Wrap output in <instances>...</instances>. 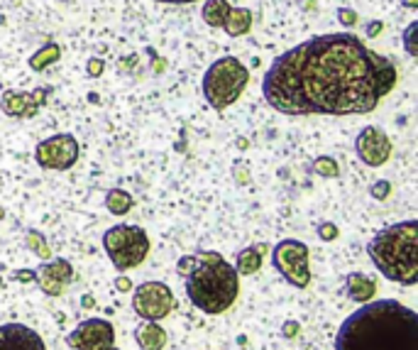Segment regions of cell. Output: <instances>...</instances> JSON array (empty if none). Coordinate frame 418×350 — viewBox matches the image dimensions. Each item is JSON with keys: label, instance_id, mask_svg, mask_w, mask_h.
I'll use <instances>...</instances> for the list:
<instances>
[{"label": "cell", "instance_id": "484cf974", "mask_svg": "<svg viewBox=\"0 0 418 350\" xmlns=\"http://www.w3.org/2000/svg\"><path fill=\"white\" fill-rule=\"evenodd\" d=\"M10 279H15V282H35L37 272L35 269H17V272L10 274Z\"/></svg>", "mask_w": 418, "mask_h": 350}, {"label": "cell", "instance_id": "30bf717a", "mask_svg": "<svg viewBox=\"0 0 418 350\" xmlns=\"http://www.w3.org/2000/svg\"><path fill=\"white\" fill-rule=\"evenodd\" d=\"M67 343L73 350H105L115 343V328L105 319H86L69 333Z\"/></svg>", "mask_w": 418, "mask_h": 350}, {"label": "cell", "instance_id": "3957f363", "mask_svg": "<svg viewBox=\"0 0 418 350\" xmlns=\"http://www.w3.org/2000/svg\"><path fill=\"white\" fill-rule=\"evenodd\" d=\"M176 269L186 279V294L198 311L218 316L235 304L240 294V274L230 262L223 260V255L213 250L184 255L176 262Z\"/></svg>", "mask_w": 418, "mask_h": 350}, {"label": "cell", "instance_id": "9c48e42d", "mask_svg": "<svg viewBox=\"0 0 418 350\" xmlns=\"http://www.w3.org/2000/svg\"><path fill=\"white\" fill-rule=\"evenodd\" d=\"M35 160L44 169H57L64 172L69 167L76 165L78 160V142L73 135H52V138L42 140L35 147Z\"/></svg>", "mask_w": 418, "mask_h": 350}, {"label": "cell", "instance_id": "1f68e13d", "mask_svg": "<svg viewBox=\"0 0 418 350\" xmlns=\"http://www.w3.org/2000/svg\"><path fill=\"white\" fill-rule=\"evenodd\" d=\"M379 30H382V22H372V25L367 27V35H377Z\"/></svg>", "mask_w": 418, "mask_h": 350}, {"label": "cell", "instance_id": "5bb4252c", "mask_svg": "<svg viewBox=\"0 0 418 350\" xmlns=\"http://www.w3.org/2000/svg\"><path fill=\"white\" fill-rule=\"evenodd\" d=\"M42 98H35V93H6L3 101H0V108L3 113L12 115V118H32V115L40 110Z\"/></svg>", "mask_w": 418, "mask_h": 350}, {"label": "cell", "instance_id": "7a4b0ae2", "mask_svg": "<svg viewBox=\"0 0 418 350\" xmlns=\"http://www.w3.org/2000/svg\"><path fill=\"white\" fill-rule=\"evenodd\" d=\"M336 350H418V316L397 299L367 301L345 319Z\"/></svg>", "mask_w": 418, "mask_h": 350}, {"label": "cell", "instance_id": "277c9868", "mask_svg": "<svg viewBox=\"0 0 418 350\" xmlns=\"http://www.w3.org/2000/svg\"><path fill=\"white\" fill-rule=\"evenodd\" d=\"M372 262L387 279L399 284L418 282V223L403 221L379 231L367 245Z\"/></svg>", "mask_w": 418, "mask_h": 350}, {"label": "cell", "instance_id": "7402d4cb", "mask_svg": "<svg viewBox=\"0 0 418 350\" xmlns=\"http://www.w3.org/2000/svg\"><path fill=\"white\" fill-rule=\"evenodd\" d=\"M313 172L325 176V179H336V176L340 174V167H338V162L333 160V157H318V160L313 162Z\"/></svg>", "mask_w": 418, "mask_h": 350}, {"label": "cell", "instance_id": "52a82bcc", "mask_svg": "<svg viewBox=\"0 0 418 350\" xmlns=\"http://www.w3.org/2000/svg\"><path fill=\"white\" fill-rule=\"evenodd\" d=\"M274 267L281 272V277L291 287L306 289L311 284V269H308V245L294 238H286L272 250Z\"/></svg>", "mask_w": 418, "mask_h": 350}, {"label": "cell", "instance_id": "ba28073f", "mask_svg": "<svg viewBox=\"0 0 418 350\" xmlns=\"http://www.w3.org/2000/svg\"><path fill=\"white\" fill-rule=\"evenodd\" d=\"M176 306V299L164 282H145L132 294V309L142 321H162Z\"/></svg>", "mask_w": 418, "mask_h": 350}, {"label": "cell", "instance_id": "8fae6325", "mask_svg": "<svg viewBox=\"0 0 418 350\" xmlns=\"http://www.w3.org/2000/svg\"><path fill=\"white\" fill-rule=\"evenodd\" d=\"M355 149L357 157L365 162L367 167H382L384 162L392 155V142H389L387 133L374 125H367V128L360 130L355 140Z\"/></svg>", "mask_w": 418, "mask_h": 350}, {"label": "cell", "instance_id": "4dcf8cb0", "mask_svg": "<svg viewBox=\"0 0 418 350\" xmlns=\"http://www.w3.org/2000/svg\"><path fill=\"white\" fill-rule=\"evenodd\" d=\"M88 72H91L93 76H98V74L103 72V64H101V59H93V62L88 64Z\"/></svg>", "mask_w": 418, "mask_h": 350}, {"label": "cell", "instance_id": "6da1fadb", "mask_svg": "<svg viewBox=\"0 0 418 350\" xmlns=\"http://www.w3.org/2000/svg\"><path fill=\"white\" fill-rule=\"evenodd\" d=\"M397 83V67L355 35H323L284 52L264 74V98L284 115L369 113Z\"/></svg>", "mask_w": 418, "mask_h": 350}, {"label": "cell", "instance_id": "4fadbf2b", "mask_svg": "<svg viewBox=\"0 0 418 350\" xmlns=\"http://www.w3.org/2000/svg\"><path fill=\"white\" fill-rule=\"evenodd\" d=\"M0 350H46L40 333L27 328L25 324L0 326Z\"/></svg>", "mask_w": 418, "mask_h": 350}, {"label": "cell", "instance_id": "d590c367", "mask_svg": "<svg viewBox=\"0 0 418 350\" xmlns=\"http://www.w3.org/2000/svg\"><path fill=\"white\" fill-rule=\"evenodd\" d=\"M105 350H118V348H115V345H110V348H105Z\"/></svg>", "mask_w": 418, "mask_h": 350}, {"label": "cell", "instance_id": "44dd1931", "mask_svg": "<svg viewBox=\"0 0 418 350\" xmlns=\"http://www.w3.org/2000/svg\"><path fill=\"white\" fill-rule=\"evenodd\" d=\"M25 242H27V250H30V253H35L40 260H52V250H49L46 240L37 231H27L25 233Z\"/></svg>", "mask_w": 418, "mask_h": 350}, {"label": "cell", "instance_id": "e0dca14e", "mask_svg": "<svg viewBox=\"0 0 418 350\" xmlns=\"http://www.w3.org/2000/svg\"><path fill=\"white\" fill-rule=\"evenodd\" d=\"M267 253V245H252L240 250L238 258H235V272L243 274V277H250V274H257L262 269V258Z\"/></svg>", "mask_w": 418, "mask_h": 350}, {"label": "cell", "instance_id": "2e32d148", "mask_svg": "<svg viewBox=\"0 0 418 350\" xmlns=\"http://www.w3.org/2000/svg\"><path fill=\"white\" fill-rule=\"evenodd\" d=\"M134 340L142 350H164L166 345V331L157 321H142L134 328Z\"/></svg>", "mask_w": 418, "mask_h": 350}, {"label": "cell", "instance_id": "d6986e66", "mask_svg": "<svg viewBox=\"0 0 418 350\" xmlns=\"http://www.w3.org/2000/svg\"><path fill=\"white\" fill-rule=\"evenodd\" d=\"M227 12H230V3L227 0H206L203 3V20L211 27H223Z\"/></svg>", "mask_w": 418, "mask_h": 350}, {"label": "cell", "instance_id": "836d02e7", "mask_svg": "<svg viewBox=\"0 0 418 350\" xmlns=\"http://www.w3.org/2000/svg\"><path fill=\"white\" fill-rule=\"evenodd\" d=\"M81 304H83V306H93V299H91V297H83Z\"/></svg>", "mask_w": 418, "mask_h": 350}, {"label": "cell", "instance_id": "e575fe53", "mask_svg": "<svg viewBox=\"0 0 418 350\" xmlns=\"http://www.w3.org/2000/svg\"><path fill=\"white\" fill-rule=\"evenodd\" d=\"M403 3H406L408 8H416V0H403Z\"/></svg>", "mask_w": 418, "mask_h": 350}, {"label": "cell", "instance_id": "5b68a950", "mask_svg": "<svg viewBox=\"0 0 418 350\" xmlns=\"http://www.w3.org/2000/svg\"><path fill=\"white\" fill-rule=\"evenodd\" d=\"M250 72L240 59L235 57H223L208 67L206 76H203V96L216 110H223L232 106L243 96L245 86H247Z\"/></svg>", "mask_w": 418, "mask_h": 350}, {"label": "cell", "instance_id": "4316f807", "mask_svg": "<svg viewBox=\"0 0 418 350\" xmlns=\"http://www.w3.org/2000/svg\"><path fill=\"white\" fill-rule=\"evenodd\" d=\"M301 331V324L299 321H286L284 326H281V333H284V338H296V333Z\"/></svg>", "mask_w": 418, "mask_h": 350}, {"label": "cell", "instance_id": "d6a6232c", "mask_svg": "<svg viewBox=\"0 0 418 350\" xmlns=\"http://www.w3.org/2000/svg\"><path fill=\"white\" fill-rule=\"evenodd\" d=\"M157 3H169V6H181V3H193V0H157Z\"/></svg>", "mask_w": 418, "mask_h": 350}, {"label": "cell", "instance_id": "9a60e30c", "mask_svg": "<svg viewBox=\"0 0 418 350\" xmlns=\"http://www.w3.org/2000/svg\"><path fill=\"white\" fill-rule=\"evenodd\" d=\"M345 292L352 301L367 304V301H372V297L377 294V279L369 277V274L352 272V274H347V279H345Z\"/></svg>", "mask_w": 418, "mask_h": 350}, {"label": "cell", "instance_id": "ac0fdd59", "mask_svg": "<svg viewBox=\"0 0 418 350\" xmlns=\"http://www.w3.org/2000/svg\"><path fill=\"white\" fill-rule=\"evenodd\" d=\"M223 27H225V32L232 37L247 35L250 27H252V12H250L247 8H230Z\"/></svg>", "mask_w": 418, "mask_h": 350}, {"label": "cell", "instance_id": "f546056e", "mask_svg": "<svg viewBox=\"0 0 418 350\" xmlns=\"http://www.w3.org/2000/svg\"><path fill=\"white\" fill-rule=\"evenodd\" d=\"M115 289H118V292H130V289H132V282H130V277H123V274H120V277L115 279Z\"/></svg>", "mask_w": 418, "mask_h": 350}, {"label": "cell", "instance_id": "8992f818", "mask_svg": "<svg viewBox=\"0 0 418 350\" xmlns=\"http://www.w3.org/2000/svg\"><path fill=\"white\" fill-rule=\"evenodd\" d=\"M103 247L110 262L115 265V269L128 272V269L145 262L147 253H150V238H147L145 228L120 223V226L105 231Z\"/></svg>", "mask_w": 418, "mask_h": 350}, {"label": "cell", "instance_id": "603a6c76", "mask_svg": "<svg viewBox=\"0 0 418 350\" xmlns=\"http://www.w3.org/2000/svg\"><path fill=\"white\" fill-rule=\"evenodd\" d=\"M59 59V47L57 44H49V47H44L42 52H37L35 57H32V69H44V64H52V62H57Z\"/></svg>", "mask_w": 418, "mask_h": 350}, {"label": "cell", "instance_id": "ffe728a7", "mask_svg": "<svg viewBox=\"0 0 418 350\" xmlns=\"http://www.w3.org/2000/svg\"><path fill=\"white\" fill-rule=\"evenodd\" d=\"M105 208H108L113 216H123L132 208V196L125 189H110L105 194Z\"/></svg>", "mask_w": 418, "mask_h": 350}, {"label": "cell", "instance_id": "d4e9b609", "mask_svg": "<svg viewBox=\"0 0 418 350\" xmlns=\"http://www.w3.org/2000/svg\"><path fill=\"white\" fill-rule=\"evenodd\" d=\"M318 233H320V238H323V240H336L338 228H336V223H320Z\"/></svg>", "mask_w": 418, "mask_h": 350}, {"label": "cell", "instance_id": "f1b7e54d", "mask_svg": "<svg viewBox=\"0 0 418 350\" xmlns=\"http://www.w3.org/2000/svg\"><path fill=\"white\" fill-rule=\"evenodd\" d=\"M338 17H340L342 22H345V25H355L357 22V15L352 10H345V8H342V10H338Z\"/></svg>", "mask_w": 418, "mask_h": 350}, {"label": "cell", "instance_id": "83f0119b", "mask_svg": "<svg viewBox=\"0 0 418 350\" xmlns=\"http://www.w3.org/2000/svg\"><path fill=\"white\" fill-rule=\"evenodd\" d=\"M235 181H238V184H247L250 181V172H247V165H235Z\"/></svg>", "mask_w": 418, "mask_h": 350}, {"label": "cell", "instance_id": "7c38bea8", "mask_svg": "<svg viewBox=\"0 0 418 350\" xmlns=\"http://www.w3.org/2000/svg\"><path fill=\"white\" fill-rule=\"evenodd\" d=\"M37 272L35 282L40 284V289L49 297H62L64 289L73 282V267L67 262V260H44Z\"/></svg>", "mask_w": 418, "mask_h": 350}, {"label": "cell", "instance_id": "cb8c5ba5", "mask_svg": "<svg viewBox=\"0 0 418 350\" xmlns=\"http://www.w3.org/2000/svg\"><path fill=\"white\" fill-rule=\"evenodd\" d=\"M369 194L374 196V199H379V201H382V199H387V196L392 194V184H389V181H377V184L369 189Z\"/></svg>", "mask_w": 418, "mask_h": 350}]
</instances>
